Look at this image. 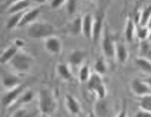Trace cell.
Wrapping results in <instances>:
<instances>
[{
	"label": "cell",
	"mask_w": 151,
	"mask_h": 117,
	"mask_svg": "<svg viewBox=\"0 0 151 117\" xmlns=\"http://www.w3.org/2000/svg\"><path fill=\"white\" fill-rule=\"evenodd\" d=\"M144 82L148 85V86H149V88L151 89V75H150V76H148V77H146V78H145V79H144Z\"/></svg>",
	"instance_id": "d590c367"
},
{
	"label": "cell",
	"mask_w": 151,
	"mask_h": 117,
	"mask_svg": "<svg viewBox=\"0 0 151 117\" xmlns=\"http://www.w3.org/2000/svg\"><path fill=\"white\" fill-rule=\"evenodd\" d=\"M55 27L52 24L42 21H35L28 25L26 33L30 38H47L48 36L53 35Z\"/></svg>",
	"instance_id": "3957f363"
},
{
	"label": "cell",
	"mask_w": 151,
	"mask_h": 117,
	"mask_svg": "<svg viewBox=\"0 0 151 117\" xmlns=\"http://www.w3.org/2000/svg\"><path fill=\"white\" fill-rule=\"evenodd\" d=\"M0 83L4 90H11L22 84V80L15 73H4L0 77Z\"/></svg>",
	"instance_id": "5b68a950"
},
{
	"label": "cell",
	"mask_w": 151,
	"mask_h": 117,
	"mask_svg": "<svg viewBox=\"0 0 151 117\" xmlns=\"http://www.w3.org/2000/svg\"><path fill=\"white\" fill-rule=\"evenodd\" d=\"M45 51L50 53V55H58L62 53L63 50V45L62 40L55 35H50L48 38H45Z\"/></svg>",
	"instance_id": "52a82bcc"
},
{
	"label": "cell",
	"mask_w": 151,
	"mask_h": 117,
	"mask_svg": "<svg viewBox=\"0 0 151 117\" xmlns=\"http://www.w3.org/2000/svg\"><path fill=\"white\" fill-rule=\"evenodd\" d=\"M90 76H91V70L88 65H82L79 70V80L80 82L85 83L88 82Z\"/></svg>",
	"instance_id": "83f0119b"
},
{
	"label": "cell",
	"mask_w": 151,
	"mask_h": 117,
	"mask_svg": "<svg viewBox=\"0 0 151 117\" xmlns=\"http://www.w3.org/2000/svg\"><path fill=\"white\" fill-rule=\"evenodd\" d=\"M57 100L55 95L50 89L42 88L38 94V110L41 114L50 116L57 110Z\"/></svg>",
	"instance_id": "7a4b0ae2"
},
{
	"label": "cell",
	"mask_w": 151,
	"mask_h": 117,
	"mask_svg": "<svg viewBox=\"0 0 151 117\" xmlns=\"http://www.w3.org/2000/svg\"><path fill=\"white\" fill-rule=\"evenodd\" d=\"M77 0H67L65 2V8L70 15H74L77 11Z\"/></svg>",
	"instance_id": "4dcf8cb0"
},
{
	"label": "cell",
	"mask_w": 151,
	"mask_h": 117,
	"mask_svg": "<svg viewBox=\"0 0 151 117\" xmlns=\"http://www.w3.org/2000/svg\"><path fill=\"white\" fill-rule=\"evenodd\" d=\"M88 53L86 51L83 50H74L70 52L69 55V63L70 66H74V67H79L82 66L84 61L86 60Z\"/></svg>",
	"instance_id": "7c38bea8"
},
{
	"label": "cell",
	"mask_w": 151,
	"mask_h": 117,
	"mask_svg": "<svg viewBox=\"0 0 151 117\" xmlns=\"http://www.w3.org/2000/svg\"><path fill=\"white\" fill-rule=\"evenodd\" d=\"M150 30H149V32H148V38H147V40L148 41H150L151 43V28H149Z\"/></svg>",
	"instance_id": "f35d334b"
},
{
	"label": "cell",
	"mask_w": 151,
	"mask_h": 117,
	"mask_svg": "<svg viewBox=\"0 0 151 117\" xmlns=\"http://www.w3.org/2000/svg\"><path fill=\"white\" fill-rule=\"evenodd\" d=\"M69 31L70 35L74 36L82 35V16H77L73 19V21L70 24Z\"/></svg>",
	"instance_id": "44dd1931"
},
{
	"label": "cell",
	"mask_w": 151,
	"mask_h": 117,
	"mask_svg": "<svg viewBox=\"0 0 151 117\" xmlns=\"http://www.w3.org/2000/svg\"><path fill=\"white\" fill-rule=\"evenodd\" d=\"M89 1H91V2H94V1H97V0H89Z\"/></svg>",
	"instance_id": "b9f144b4"
},
{
	"label": "cell",
	"mask_w": 151,
	"mask_h": 117,
	"mask_svg": "<svg viewBox=\"0 0 151 117\" xmlns=\"http://www.w3.org/2000/svg\"><path fill=\"white\" fill-rule=\"evenodd\" d=\"M116 117H127V110H126L125 107L121 109V111L119 112L118 115H117Z\"/></svg>",
	"instance_id": "e575fe53"
},
{
	"label": "cell",
	"mask_w": 151,
	"mask_h": 117,
	"mask_svg": "<svg viewBox=\"0 0 151 117\" xmlns=\"http://www.w3.org/2000/svg\"><path fill=\"white\" fill-rule=\"evenodd\" d=\"M135 64L143 72L151 75V61L147 58L139 57L135 58Z\"/></svg>",
	"instance_id": "603a6c76"
},
{
	"label": "cell",
	"mask_w": 151,
	"mask_h": 117,
	"mask_svg": "<svg viewBox=\"0 0 151 117\" xmlns=\"http://www.w3.org/2000/svg\"><path fill=\"white\" fill-rule=\"evenodd\" d=\"M9 1H10V2H12V3H13V2H16V1H18V0H9Z\"/></svg>",
	"instance_id": "60d3db41"
},
{
	"label": "cell",
	"mask_w": 151,
	"mask_h": 117,
	"mask_svg": "<svg viewBox=\"0 0 151 117\" xmlns=\"http://www.w3.org/2000/svg\"><path fill=\"white\" fill-rule=\"evenodd\" d=\"M33 98H35V93H33L32 91H30V90L26 89L25 91L20 95V97L18 98L17 101L14 103V105H15V104L16 105H17V104H19V105H25V104L30 103L33 100Z\"/></svg>",
	"instance_id": "cb8c5ba5"
},
{
	"label": "cell",
	"mask_w": 151,
	"mask_h": 117,
	"mask_svg": "<svg viewBox=\"0 0 151 117\" xmlns=\"http://www.w3.org/2000/svg\"><path fill=\"white\" fill-rule=\"evenodd\" d=\"M147 27H148V28H151V16H150L149 20H148V23H147Z\"/></svg>",
	"instance_id": "ab89813d"
},
{
	"label": "cell",
	"mask_w": 151,
	"mask_h": 117,
	"mask_svg": "<svg viewBox=\"0 0 151 117\" xmlns=\"http://www.w3.org/2000/svg\"><path fill=\"white\" fill-rule=\"evenodd\" d=\"M151 16V4L145 6L143 8V10L141 11V15H140V19H139V25H145L147 26L148 20H149Z\"/></svg>",
	"instance_id": "484cf974"
},
{
	"label": "cell",
	"mask_w": 151,
	"mask_h": 117,
	"mask_svg": "<svg viewBox=\"0 0 151 117\" xmlns=\"http://www.w3.org/2000/svg\"><path fill=\"white\" fill-rule=\"evenodd\" d=\"M104 18L105 14L104 12H98L96 16L94 17L93 21V30H92V40L95 43H97L103 33V27H104Z\"/></svg>",
	"instance_id": "ba28073f"
},
{
	"label": "cell",
	"mask_w": 151,
	"mask_h": 117,
	"mask_svg": "<svg viewBox=\"0 0 151 117\" xmlns=\"http://www.w3.org/2000/svg\"><path fill=\"white\" fill-rule=\"evenodd\" d=\"M94 16L90 13H86L82 16V35L86 38H92Z\"/></svg>",
	"instance_id": "8fae6325"
},
{
	"label": "cell",
	"mask_w": 151,
	"mask_h": 117,
	"mask_svg": "<svg viewBox=\"0 0 151 117\" xmlns=\"http://www.w3.org/2000/svg\"><path fill=\"white\" fill-rule=\"evenodd\" d=\"M65 104L67 107V110L70 112L72 115H79L81 112V105L77 98H75L73 95L68 94L65 97Z\"/></svg>",
	"instance_id": "4fadbf2b"
},
{
	"label": "cell",
	"mask_w": 151,
	"mask_h": 117,
	"mask_svg": "<svg viewBox=\"0 0 151 117\" xmlns=\"http://www.w3.org/2000/svg\"><path fill=\"white\" fill-rule=\"evenodd\" d=\"M31 2H35L37 4H42V3H45L47 0H30Z\"/></svg>",
	"instance_id": "8d00e7d4"
},
{
	"label": "cell",
	"mask_w": 151,
	"mask_h": 117,
	"mask_svg": "<svg viewBox=\"0 0 151 117\" xmlns=\"http://www.w3.org/2000/svg\"><path fill=\"white\" fill-rule=\"evenodd\" d=\"M33 61L35 58L29 53L23 52L22 50H19L8 65L15 74L25 75L30 71L31 64L33 63Z\"/></svg>",
	"instance_id": "6da1fadb"
},
{
	"label": "cell",
	"mask_w": 151,
	"mask_h": 117,
	"mask_svg": "<svg viewBox=\"0 0 151 117\" xmlns=\"http://www.w3.org/2000/svg\"><path fill=\"white\" fill-rule=\"evenodd\" d=\"M40 9L38 8V7L29 9L28 11H24L20 22L18 24V27H23V26H26V25L28 26V25H30L31 23L35 22L36 18L40 16Z\"/></svg>",
	"instance_id": "30bf717a"
},
{
	"label": "cell",
	"mask_w": 151,
	"mask_h": 117,
	"mask_svg": "<svg viewBox=\"0 0 151 117\" xmlns=\"http://www.w3.org/2000/svg\"><path fill=\"white\" fill-rule=\"evenodd\" d=\"M26 90V87L24 84L19 85L18 87L14 88L11 90H6L4 92V94L1 96L0 98V103H1L2 107L4 108H9L12 105H14L16 101L18 100V98L20 97V95L23 93Z\"/></svg>",
	"instance_id": "277c9868"
},
{
	"label": "cell",
	"mask_w": 151,
	"mask_h": 117,
	"mask_svg": "<svg viewBox=\"0 0 151 117\" xmlns=\"http://www.w3.org/2000/svg\"><path fill=\"white\" fill-rule=\"evenodd\" d=\"M87 84H88V89H89L90 91L95 92L102 84H104V83H103V80H102L101 76L97 74V73H94V74H91Z\"/></svg>",
	"instance_id": "ffe728a7"
},
{
	"label": "cell",
	"mask_w": 151,
	"mask_h": 117,
	"mask_svg": "<svg viewBox=\"0 0 151 117\" xmlns=\"http://www.w3.org/2000/svg\"><path fill=\"white\" fill-rule=\"evenodd\" d=\"M57 73L58 76L65 81H70L73 77L70 66L65 64V63H60V64L57 65Z\"/></svg>",
	"instance_id": "ac0fdd59"
},
{
	"label": "cell",
	"mask_w": 151,
	"mask_h": 117,
	"mask_svg": "<svg viewBox=\"0 0 151 117\" xmlns=\"http://www.w3.org/2000/svg\"><path fill=\"white\" fill-rule=\"evenodd\" d=\"M65 2H67V0H50V7L52 9H58L65 4Z\"/></svg>",
	"instance_id": "1f68e13d"
},
{
	"label": "cell",
	"mask_w": 151,
	"mask_h": 117,
	"mask_svg": "<svg viewBox=\"0 0 151 117\" xmlns=\"http://www.w3.org/2000/svg\"><path fill=\"white\" fill-rule=\"evenodd\" d=\"M95 109H96V111H95L94 113L96 114L97 116L103 117L106 115L107 112H108V104H107V102L105 101L104 99H98L96 105H95Z\"/></svg>",
	"instance_id": "d4e9b609"
},
{
	"label": "cell",
	"mask_w": 151,
	"mask_h": 117,
	"mask_svg": "<svg viewBox=\"0 0 151 117\" xmlns=\"http://www.w3.org/2000/svg\"><path fill=\"white\" fill-rule=\"evenodd\" d=\"M13 46L19 51V50H22L23 47L25 46V43H24V40H21V38H16V40H14Z\"/></svg>",
	"instance_id": "d6a6232c"
},
{
	"label": "cell",
	"mask_w": 151,
	"mask_h": 117,
	"mask_svg": "<svg viewBox=\"0 0 151 117\" xmlns=\"http://www.w3.org/2000/svg\"><path fill=\"white\" fill-rule=\"evenodd\" d=\"M88 117H99V116H97L96 114L94 113V112H90L89 115H88Z\"/></svg>",
	"instance_id": "74e56055"
},
{
	"label": "cell",
	"mask_w": 151,
	"mask_h": 117,
	"mask_svg": "<svg viewBox=\"0 0 151 117\" xmlns=\"http://www.w3.org/2000/svg\"><path fill=\"white\" fill-rule=\"evenodd\" d=\"M115 58L120 64H125L129 58V53L127 51V48L121 43H116L115 48Z\"/></svg>",
	"instance_id": "2e32d148"
},
{
	"label": "cell",
	"mask_w": 151,
	"mask_h": 117,
	"mask_svg": "<svg viewBox=\"0 0 151 117\" xmlns=\"http://www.w3.org/2000/svg\"><path fill=\"white\" fill-rule=\"evenodd\" d=\"M30 0H18L16 2H13L8 8V14L11 15V14L17 13V12L25 11V9H27L30 6Z\"/></svg>",
	"instance_id": "9a60e30c"
},
{
	"label": "cell",
	"mask_w": 151,
	"mask_h": 117,
	"mask_svg": "<svg viewBox=\"0 0 151 117\" xmlns=\"http://www.w3.org/2000/svg\"><path fill=\"white\" fill-rule=\"evenodd\" d=\"M139 108L151 113V94L139 97Z\"/></svg>",
	"instance_id": "4316f807"
},
{
	"label": "cell",
	"mask_w": 151,
	"mask_h": 117,
	"mask_svg": "<svg viewBox=\"0 0 151 117\" xmlns=\"http://www.w3.org/2000/svg\"><path fill=\"white\" fill-rule=\"evenodd\" d=\"M94 67H95V73H97V74L100 75V76L106 74L107 65H106V63H105L103 60H100V58H99V60L95 63Z\"/></svg>",
	"instance_id": "f546056e"
},
{
	"label": "cell",
	"mask_w": 151,
	"mask_h": 117,
	"mask_svg": "<svg viewBox=\"0 0 151 117\" xmlns=\"http://www.w3.org/2000/svg\"><path fill=\"white\" fill-rule=\"evenodd\" d=\"M135 32H136V26L135 22L132 18H127L125 24V30H124V35H125V38L128 43H132L135 38Z\"/></svg>",
	"instance_id": "e0dca14e"
},
{
	"label": "cell",
	"mask_w": 151,
	"mask_h": 117,
	"mask_svg": "<svg viewBox=\"0 0 151 117\" xmlns=\"http://www.w3.org/2000/svg\"><path fill=\"white\" fill-rule=\"evenodd\" d=\"M40 110L35 109L26 108V107H21L12 114L11 117H38L40 115Z\"/></svg>",
	"instance_id": "d6986e66"
},
{
	"label": "cell",
	"mask_w": 151,
	"mask_h": 117,
	"mask_svg": "<svg viewBox=\"0 0 151 117\" xmlns=\"http://www.w3.org/2000/svg\"><path fill=\"white\" fill-rule=\"evenodd\" d=\"M147 26L145 25H139L137 28H136V32H135V36L138 38L139 40L143 41V40H146L148 38V32H149V30H148Z\"/></svg>",
	"instance_id": "f1b7e54d"
},
{
	"label": "cell",
	"mask_w": 151,
	"mask_h": 117,
	"mask_svg": "<svg viewBox=\"0 0 151 117\" xmlns=\"http://www.w3.org/2000/svg\"><path fill=\"white\" fill-rule=\"evenodd\" d=\"M18 50L13 45L7 47L0 55V64L1 65H8L9 62L13 58L14 56L17 53Z\"/></svg>",
	"instance_id": "5bb4252c"
},
{
	"label": "cell",
	"mask_w": 151,
	"mask_h": 117,
	"mask_svg": "<svg viewBox=\"0 0 151 117\" xmlns=\"http://www.w3.org/2000/svg\"><path fill=\"white\" fill-rule=\"evenodd\" d=\"M23 13H24V11L11 14L10 17L7 19V21H6V24H5L6 28L9 29V30H11V29H14V28L18 27V24H19V22H20Z\"/></svg>",
	"instance_id": "7402d4cb"
},
{
	"label": "cell",
	"mask_w": 151,
	"mask_h": 117,
	"mask_svg": "<svg viewBox=\"0 0 151 117\" xmlns=\"http://www.w3.org/2000/svg\"><path fill=\"white\" fill-rule=\"evenodd\" d=\"M131 90L137 97H143L151 94L149 86L144 82V80H141L139 78H135L131 81Z\"/></svg>",
	"instance_id": "9c48e42d"
},
{
	"label": "cell",
	"mask_w": 151,
	"mask_h": 117,
	"mask_svg": "<svg viewBox=\"0 0 151 117\" xmlns=\"http://www.w3.org/2000/svg\"><path fill=\"white\" fill-rule=\"evenodd\" d=\"M134 117H151V113H149V112L143 110V109H140L139 110L136 111L135 115H134Z\"/></svg>",
	"instance_id": "836d02e7"
},
{
	"label": "cell",
	"mask_w": 151,
	"mask_h": 117,
	"mask_svg": "<svg viewBox=\"0 0 151 117\" xmlns=\"http://www.w3.org/2000/svg\"><path fill=\"white\" fill-rule=\"evenodd\" d=\"M115 48L116 43H114L113 38L109 35L108 30H105L103 38H102V51L106 58H115Z\"/></svg>",
	"instance_id": "8992f818"
}]
</instances>
